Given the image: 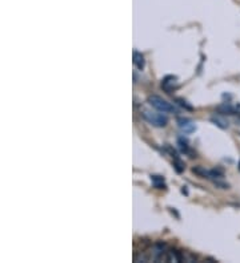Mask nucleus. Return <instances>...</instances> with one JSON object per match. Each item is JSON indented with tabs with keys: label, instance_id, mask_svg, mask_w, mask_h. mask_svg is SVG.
Segmentation results:
<instances>
[{
	"label": "nucleus",
	"instance_id": "5",
	"mask_svg": "<svg viewBox=\"0 0 240 263\" xmlns=\"http://www.w3.org/2000/svg\"><path fill=\"white\" fill-rule=\"evenodd\" d=\"M176 124H177V128H179L184 134H191L194 133L195 130H196V125H195V123L191 119H188V117H177Z\"/></svg>",
	"mask_w": 240,
	"mask_h": 263
},
{
	"label": "nucleus",
	"instance_id": "14",
	"mask_svg": "<svg viewBox=\"0 0 240 263\" xmlns=\"http://www.w3.org/2000/svg\"><path fill=\"white\" fill-rule=\"evenodd\" d=\"M212 182H214L215 186L220 187V189H230V183L224 182L223 179H215V181H212Z\"/></svg>",
	"mask_w": 240,
	"mask_h": 263
},
{
	"label": "nucleus",
	"instance_id": "12",
	"mask_svg": "<svg viewBox=\"0 0 240 263\" xmlns=\"http://www.w3.org/2000/svg\"><path fill=\"white\" fill-rule=\"evenodd\" d=\"M172 168L175 169V172L177 174H182L184 172V169H186V164L182 161V158L177 157V158H173L172 160Z\"/></svg>",
	"mask_w": 240,
	"mask_h": 263
},
{
	"label": "nucleus",
	"instance_id": "13",
	"mask_svg": "<svg viewBox=\"0 0 240 263\" xmlns=\"http://www.w3.org/2000/svg\"><path fill=\"white\" fill-rule=\"evenodd\" d=\"M163 151L166 152L167 155H170L171 157H172V160H173V158L180 157L176 149H175V147H173L172 145H170V144H164V145H163Z\"/></svg>",
	"mask_w": 240,
	"mask_h": 263
},
{
	"label": "nucleus",
	"instance_id": "1",
	"mask_svg": "<svg viewBox=\"0 0 240 263\" xmlns=\"http://www.w3.org/2000/svg\"><path fill=\"white\" fill-rule=\"evenodd\" d=\"M140 116L155 128H164L168 124V117H167L166 113L159 112V110L154 112V110H148V109H143L140 112Z\"/></svg>",
	"mask_w": 240,
	"mask_h": 263
},
{
	"label": "nucleus",
	"instance_id": "9",
	"mask_svg": "<svg viewBox=\"0 0 240 263\" xmlns=\"http://www.w3.org/2000/svg\"><path fill=\"white\" fill-rule=\"evenodd\" d=\"M134 64L135 67L138 68L139 70H143L145 68V59H144V55L139 51H134Z\"/></svg>",
	"mask_w": 240,
	"mask_h": 263
},
{
	"label": "nucleus",
	"instance_id": "7",
	"mask_svg": "<svg viewBox=\"0 0 240 263\" xmlns=\"http://www.w3.org/2000/svg\"><path fill=\"white\" fill-rule=\"evenodd\" d=\"M211 121L215 124L216 127H219L220 129H228V127H230L228 120L223 116V115H219V113H215V115L211 117Z\"/></svg>",
	"mask_w": 240,
	"mask_h": 263
},
{
	"label": "nucleus",
	"instance_id": "6",
	"mask_svg": "<svg viewBox=\"0 0 240 263\" xmlns=\"http://www.w3.org/2000/svg\"><path fill=\"white\" fill-rule=\"evenodd\" d=\"M216 112L219 115H223V116H236V115H240V105H231V104H222L216 108Z\"/></svg>",
	"mask_w": 240,
	"mask_h": 263
},
{
	"label": "nucleus",
	"instance_id": "8",
	"mask_svg": "<svg viewBox=\"0 0 240 263\" xmlns=\"http://www.w3.org/2000/svg\"><path fill=\"white\" fill-rule=\"evenodd\" d=\"M151 182L152 185L155 186L156 189L160 190H167V183H166V178L160 174H151Z\"/></svg>",
	"mask_w": 240,
	"mask_h": 263
},
{
	"label": "nucleus",
	"instance_id": "2",
	"mask_svg": "<svg viewBox=\"0 0 240 263\" xmlns=\"http://www.w3.org/2000/svg\"><path fill=\"white\" fill-rule=\"evenodd\" d=\"M147 102H148L152 108H155L156 110H159V112L170 113V115H176V113H179L177 108L173 105L172 102H168L167 100H164V98L160 97V96L158 95L149 96Z\"/></svg>",
	"mask_w": 240,
	"mask_h": 263
},
{
	"label": "nucleus",
	"instance_id": "17",
	"mask_svg": "<svg viewBox=\"0 0 240 263\" xmlns=\"http://www.w3.org/2000/svg\"><path fill=\"white\" fill-rule=\"evenodd\" d=\"M237 168H239V170H240V161H239V165H237Z\"/></svg>",
	"mask_w": 240,
	"mask_h": 263
},
{
	"label": "nucleus",
	"instance_id": "10",
	"mask_svg": "<svg viewBox=\"0 0 240 263\" xmlns=\"http://www.w3.org/2000/svg\"><path fill=\"white\" fill-rule=\"evenodd\" d=\"M173 102H175L176 105H179L182 109H184V110H187V112H194L195 110L194 106L191 105L187 100H184L183 97H173Z\"/></svg>",
	"mask_w": 240,
	"mask_h": 263
},
{
	"label": "nucleus",
	"instance_id": "4",
	"mask_svg": "<svg viewBox=\"0 0 240 263\" xmlns=\"http://www.w3.org/2000/svg\"><path fill=\"white\" fill-rule=\"evenodd\" d=\"M176 144L177 147H179V151L186 156H190L191 158H196V152H194L191 149L190 146V140H188L187 137H184V134L177 137L176 140Z\"/></svg>",
	"mask_w": 240,
	"mask_h": 263
},
{
	"label": "nucleus",
	"instance_id": "11",
	"mask_svg": "<svg viewBox=\"0 0 240 263\" xmlns=\"http://www.w3.org/2000/svg\"><path fill=\"white\" fill-rule=\"evenodd\" d=\"M192 173H195L200 178L209 179V169H205L203 166H195V168H192Z\"/></svg>",
	"mask_w": 240,
	"mask_h": 263
},
{
	"label": "nucleus",
	"instance_id": "3",
	"mask_svg": "<svg viewBox=\"0 0 240 263\" xmlns=\"http://www.w3.org/2000/svg\"><path fill=\"white\" fill-rule=\"evenodd\" d=\"M177 80H179V79H177V76H175V74H167V76H164V78L162 79L160 85H162V88L167 93H170L171 95L173 91H176L177 88H179Z\"/></svg>",
	"mask_w": 240,
	"mask_h": 263
},
{
	"label": "nucleus",
	"instance_id": "16",
	"mask_svg": "<svg viewBox=\"0 0 240 263\" xmlns=\"http://www.w3.org/2000/svg\"><path fill=\"white\" fill-rule=\"evenodd\" d=\"M182 193L186 194V196H188V189H187V186H183V187H182Z\"/></svg>",
	"mask_w": 240,
	"mask_h": 263
},
{
	"label": "nucleus",
	"instance_id": "15",
	"mask_svg": "<svg viewBox=\"0 0 240 263\" xmlns=\"http://www.w3.org/2000/svg\"><path fill=\"white\" fill-rule=\"evenodd\" d=\"M170 211H171V213H172V214H175V217H176V218H180L179 213H177V211L175 210V209H173V207H170Z\"/></svg>",
	"mask_w": 240,
	"mask_h": 263
}]
</instances>
